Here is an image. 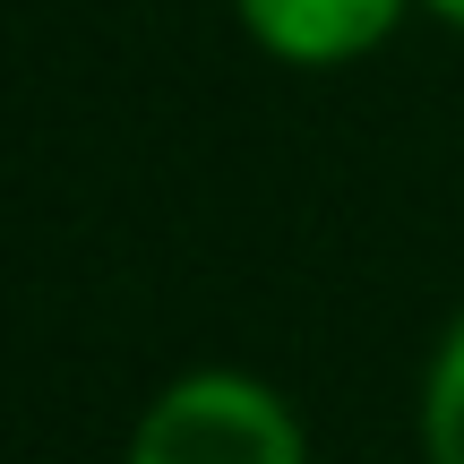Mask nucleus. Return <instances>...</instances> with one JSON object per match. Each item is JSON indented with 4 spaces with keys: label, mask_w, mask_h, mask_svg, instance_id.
Here are the masks:
<instances>
[{
    "label": "nucleus",
    "mask_w": 464,
    "mask_h": 464,
    "mask_svg": "<svg viewBox=\"0 0 464 464\" xmlns=\"http://www.w3.org/2000/svg\"><path fill=\"white\" fill-rule=\"evenodd\" d=\"M121 464H310V421L276 379L198 362L138 404Z\"/></svg>",
    "instance_id": "nucleus-1"
},
{
    "label": "nucleus",
    "mask_w": 464,
    "mask_h": 464,
    "mask_svg": "<svg viewBox=\"0 0 464 464\" xmlns=\"http://www.w3.org/2000/svg\"><path fill=\"white\" fill-rule=\"evenodd\" d=\"M413 9L421 0H232V26L276 69H353Z\"/></svg>",
    "instance_id": "nucleus-2"
},
{
    "label": "nucleus",
    "mask_w": 464,
    "mask_h": 464,
    "mask_svg": "<svg viewBox=\"0 0 464 464\" xmlns=\"http://www.w3.org/2000/svg\"><path fill=\"white\" fill-rule=\"evenodd\" d=\"M413 439H421V464H464V310L439 327L430 362H421Z\"/></svg>",
    "instance_id": "nucleus-3"
},
{
    "label": "nucleus",
    "mask_w": 464,
    "mask_h": 464,
    "mask_svg": "<svg viewBox=\"0 0 464 464\" xmlns=\"http://www.w3.org/2000/svg\"><path fill=\"white\" fill-rule=\"evenodd\" d=\"M421 17H430V26H448V34H464V0H421Z\"/></svg>",
    "instance_id": "nucleus-4"
}]
</instances>
